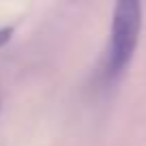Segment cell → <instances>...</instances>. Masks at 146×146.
Segmentation results:
<instances>
[{"instance_id":"6da1fadb","label":"cell","mask_w":146,"mask_h":146,"mask_svg":"<svg viewBox=\"0 0 146 146\" xmlns=\"http://www.w3.org/2000/svg\"><path fill=\"white\" fill-rule=\"evenodd\" d=\"M142 32V5L135 0H120L114 7L110 45L105 56V69L110 78H118L129 67L140 43Z\"/></svg>"},{"instance_id":"7a4b0ae2","label":"cell","mask_w":146,"mask_h":146,"mask_svg":"<svg viewBox=\"0 0 146 146\" xmlns=\"http://www.w3.org/2000/svg\"><path fill=\"white\" fill-rule=\"evenodd\" d=\"M11 36H13V28H11V26H7V28H0V47H2L7 41H9Z\"/></svg>"}]
</instances>
